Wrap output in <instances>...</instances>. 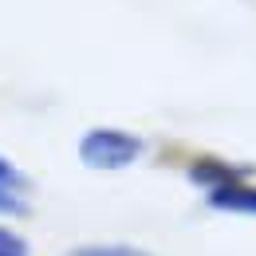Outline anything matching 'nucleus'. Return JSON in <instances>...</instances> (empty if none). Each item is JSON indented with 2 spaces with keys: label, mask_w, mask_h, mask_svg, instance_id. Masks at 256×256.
<instances>
[{
  "label": "nucleus",
  "mask_w": 256,
  "mask_h": 256,
  "mask_svg": "<svg viewBox=\"0 0 256 256\" xmlns=\"http://www.w3.org/2000/svg\"><path fill=\"white\" fill-rule=\"evenodd\" d=\"M0 186H8V190H20V193H32L36 197V178L20 166L16 158H8L4 150H0Z\"/></svg>",
  "instance_id": "7"
},
{
  "label": "nucleus",
  "mask_w": 256,
  "mask_h": 256,
  "mask_svg": "<svg viewBox=\"0 0 256 256\" xmlns=\"http://www.w3.org/2000/svg\"><path fill=\"white\" fill-rule=\"evenodd\" d=\"M0 256H36L32 236L20 228V221H0Z\"/></svg>",
  "instance_id": "6"
},
{
  "label": "nucleus",
  "mask_w": 256,
  "mask_h": 256,
  "mask_svg": "<svg viewBox=\"0 0 256 256\" xmlns=\"http://www.w3.org/2000/svg\"><path fill=\"white\" fill-rule=\"evenodd\" d=\"M36 213V197L32 193H20V190H8L0 186V221H32Z\"/></svg>",
  "instance_id": "5"
},
{
  "label": "nucleus",
  "mask_w": 256,
  "mask_h": 256,
  "mask_svg": "<svg viewBox=\"0 0 256 256\" xmlns=\"http://www.w3.org/2000/svg\"><path fill=\"white\" fill-rule=\"evenodd\" d=\"M174 170H178V178L201 197V193L217 190V186H228V182H236V178H252L256 162L236 158V154H224V150L193 146V150H182V154L174 158Z\"/></svg>",
  "instance_id": "2"
},
{
  "label": "nucleus",
  "mask_w": 256,
  "mask_h": 256,
  "mask_svg": "<svg viewBox=\"0 0 256 256\" xmlns=\"http://www.w3.org/2000/svg\"><path fill=\"white\" fill-rule=\"evenodd\" d=\"M60 256H162L138 240H75Z\"/></svg>",
  "instance_id": "4"
},
{
  "label": "nucleus",
  "mask_w": 256,
  "mask_h": 256,
  "mask_svg": "<svg viewBox=\"0 0 256 256\" xmlns=\"http://www.w3.org/2000/svg\"><path fill=\"white\" fill-rule=\"evenodd\" d=\"M205 213L213 217H228V221H256V174L252 178H236L228 186L201 193L197 197Z\"/></svg>",
  "instance_id": "3"
},
{
  "label": "nucleus",
  "mask_w": 256,
  "mask_h": 256,
  "mask_svg": "<svg viewBox=\"0 0 256 256\" xmlns=\"http://www.w3.org/2000/svg\"><path fill=\"white\" fill-rule=\"evenodd\" d=\"M150 154H154V142L142 130L122 126V122H91L75 138V162L87 174H102V178L130 174Z\"/></svg>",
  "instance_id": "1"
}]
</instances>
